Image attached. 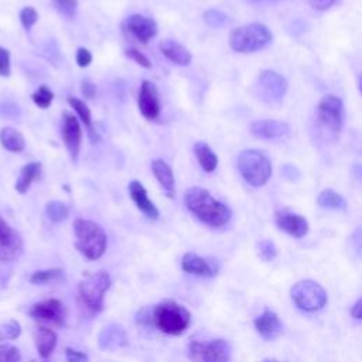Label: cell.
<instances>
[{"label":"cell","instance_id":"cb8c5ba5","mask_svg":"<svg viewBox=\"0 0 362 362\" xmlns=\"http://www.w3.org/2000/svg\"><path fill=\"white\" fill-rule=\"evenodd\" d=\"M160 51L163 52V55L167 59H170L171 62H174L177 65L185 66V65H188L191 62L189 51L184 45H181V44H178V42H175L173 40L161 41L160 42Z\"/></svg>","mask_w":362,"mask_h":362},{"label":"cell","instance_id":"4316f807","mask_svg":"<svg viewBox=\"0 0 362 362\" xmlns=\"http://www.w3.org/2000/svg\"><path fill=\"white\" fill-rule=\"evenodd\" d=\"M194 153L201 168L206 173H212L218 167V157L214 150L205 141H197L194 144Z\"/></svg>","mask_w":362,"mask_h":362},{"label":"cell","instance_id":"bcb514c9","mask_svg":"<svg viewBox=\"0 0 362 362\" xmlns=\"http://www.w3.org/2000/svg\"><path fill=\"white\" fill-rule=\"evenodd\" d=\"M351 315L355 317L356 320H361V318H362V301H361V300H358V301L354 304V307L351 308Z\"/></svg>","mask_w":362,"mask_h":362},{"label":"cell","instance_id":"8992f818","mask_svg":"<svg viewBox=\"0 0 362 362\" xmlns=\"http://www.w3.org/2000/svg\"><path fill=\"white\" fill-rule=\"evenodd\" d=\"M110 287V277L106 272H98L78 284L81 303L90 311L99 313L103 308V298Z\"/></svg>","mask_w":362,"mask_h":362},{"label":"cell","instance_id":"d590c367","mask_svg":"<svg viewBox=\"0 0 362 362\" xmlns=\"http://www.w3.org/2000/svg\"><path fill=\"white\" fill-rule=\"evenodd\" d=\"M54 8L66 18H74L78 8V0H52Z\"/></svg>","mask_w":362,"mask_h":362},{"label":"cell","instance_id":"ba28073f","mask_svg":"<svg viewBox=\"0 0 362 362\" xmlns=\"http://www.w3.org/2000/svg\"><path fill=\"white\" fill-rule=\"evenodd\" d=\"M188 356L192 362H230V348L222 338L204 342L191 341Z\"/></svg>","mask_w":362,"mask_h":362},{"label":"cell","instance_id":"5b68a950","mask_svg":"<svg viewBox=\"0 0 362 362\" xmlns=\"http://www.w3.org/2000/svg\"><path fill=\"white\" fill-rule=\"evenodd\" d=\"M238 170L247 184L263 187L272 175V163L259 150H243L238 157Z\"/></svg>","mask_w":362,"mask_h":362},{"label":"cell","instance_id":"60d3db41","mask_svg":"<svg viewBox=\"0 0 362 362\" xmlns=\"http://www.w3.org/2000/svg\"><path fill=\"white\" fill-rule=\"evenodd\" d=\"M75 59H76V64H78L79 66L85 68V66H88V65L92 62V54H90L86 48L81 47V48L76 49Z\"/></svg>","mask_w":362,"mask_h":362},{"label":"cell","instance_id":"d6986e66","mask_svg":"<svg viewBox=\"0 0 362 362\" xmlns=\"http://www.w3.org/2000/svg\"><path fill=\"white\" fill-rule=\"evenodd\" d=\"M129 194L132 201L136 204V206L148 218V219H157L158 218V209L151 202V199L147 195L146 188L140 181H132L129 184Z\"/></svg>","mask_w":362,"mask_h":362},{"label":"cell","instance_id":"9c48e42d","mask_svg":"<svg viewBox=\"0 0 362 362\" xmlns=\"http://www.w3.org/2000/svg\"><path fill=\"white\" fill-rule=\"evenodd\" d=\"M317 119L325 132L337 137L344 122L342 100L335 95H325L317 106Z\"/></svg>","mask_w":362,"mask_h":362},{"label":"cell","instance_id":"4fadbf2b","mask_svg":"<svg viewBox=\"0 0 362 362\" xmlns=\"http://www.w3.org/2000/svg\"><path fill=\"white\" fill-rule=\"evenodd\" d=\"M61 134L65 144L66 151L69 153V157L74 163H76L79 156V147H81V139H82V129L79 126V122L76 116H74L69 112L62 113L61 120Z\"/></svg>","mask_w":362,"mask_h":362},{"label":"cell","instance_id":"f6af8a7d","mask_svg":"<svg viewBox=\"0 0 362 362\" xmlns=\"http://www.w3.org/2000/svg\"><path fill=\"white\" fill-rule=\"evenodd\" d=\"M311 7L318 10V11H325L328 10L337 0H308Z\"/></svg>","mask_w":362,"mask_h":362},{"label":"cell","instance_id":"8d00e7d4","mask_svg":"<svg viewBox=\"0 0 362 362\" xmlns=\"http://www.w3.org/2000/svg\"><path fill=\"white\" fill-rule=\"evenodd\" d=\"M21 355L18 348L10 344H0V362H20Z\"/></svg>","mask_w":362,"mask_h":362},{"label":"cell","instance_id":"44dd1931","mask_svg":"<svg viewBox=\"0 0 362 362\" xmlns=\"http://www.w3.org/2000/svg\"><path fill=\"white\" fill-rule=\"evenodd\" d=\"M181 266L184 272L191 274H198L204 277H211L216 274V266L211 264L208 260L198 256L197 253H185L181 259Z\"/></svg>","mask_w":362,"mask_h":362},{"label":"cell","instance_id":"7a4b0ae2","mask_svg":"<svg viewBox=\"0 0 362 362\" xmlns=\"http://www.w3.org/2000/svg\"><path fill=\"white\" fill-rule=\"evenodd\" d=\"M189 322V311L174 300H164L151 307V324L164 334L181 335Z\"/></svg>","mask_w":362,"mask_h":362},{"label":"cell","instance_id":"4dcf8cb0","mask_svg":"<svg viewBox=\"0 0 362 362\" xmlns=\"http://www.w3.org/2000/svg\"><path fill=\"white\" fill-rule=\"evenodd\" d=\"M62 269H45V270H37L30 276V281L33 284H45L54 280H58L62 277Z\"/></svg>","mask_w":362,"mask_h":362},{"label":"cell","instance_id":"ac0fdd59","mask_svg":"<svg viewBox=\"0 0 362 362\" xmlns=\"http://www.w3.org/2000/svg\"><path fill=\"white\" fill-rule=\"evenodd\" d=\"M250 132L259 139L270 140V139H279L286 136L290 132V126L281 120L264 119V120H255L250 124Z\"/></svg>","mask_w":362,"mask_h":362},{"label":"cell","instance_id":"7dc6e473","mask_svg":"<svg viewBox=\"0 0 362 362\" xmlns=\"http://www.w3.org/2000/svg\"><path fill=\"white\" fill-rule=\"evenodd\" d=\"M250 1H274V0H250Z\"/></svg>","mask_w":362,"mask_h":362},{"label":"cell","instance_id":"603a6c76","mask_svg":"<svg viewBox=\"0 0 362 362\" xmlns=\"http://www.w3.org/2000/svg\"><path fill=\"white\" fill-rule=\"evenodd\" d=\"M34 342L38 351V355L44 359H47L55 349L57 345V334L54 329L45 327V325H38L34 329Z\"/></svg>","mask_w":362,"mask_h":362},{"label":"cell","instance_id":"e575fe53","mask_svg":"<svg viewBox=\"0 0 362 362\" xmlns=\"http://www.w3.org/2000/svg\"><path fill=\"white\" fill-rule=\"evenodd\" d=\"M256 250H257V256L263 260V262H270L276 257L277 255V249L276 245L270 240V239H263L259 240L256 245Z\"/></svg>","mask_w":362,"mask_h":362},{"label":"cell","instance_id":"8fae6325","mask_svg":"<svg viewBox=\"0 0 362 362\" xmlns=\"http://www.w3.org/2000/svg\"><path fill=\"white\" fill-rule=\"evenodd\" d=\"M23 253V239L0 215V262H14Z\"/></svg>","mask_w":362,"mask_h":362},{"label":"cell","instance_id":"f546056e","mask_svg":"<svg viewBox=\"0 0 362 362\" xmlns=\"http://www.w3.org/2000/svg\"><path fill=\"white\" fill-rule=\"evenodd\" d=\"M45 215L52 222H62L68 218L69 209L65 204H62L59 201H49L45 205Z\"/></svg>","mask_w":362,"mask_h":362},{"label":"cell","instance_id":"5bb4252c","mask_svg":"<svg viewBox=\"0 0 362 362\" xmlns=\"http://www.w3.org/2000/svg\"><path fill=\"white\" fill-rule=\"evenodd\" d=\"M123 31L140 42H148L157 34V24L153 18L143 14H132L122 23Z\"/></svg>","mask_w":362,"mask_h":362},{"label":"cell","instance_id":"d4e9b609","mask_svg":"<svg viewBox=\"0 0 362 362\" xmlns=\"http://www.w3.org/2000/svg\"><path fill=\"white\" fill-rule=\"evenodd\" d=\"M68 103L71 105V107L76 112L78 117L81 119V122L85 124V127L88 129V134L92 143H98L99 141V133L96 132L93 122H92V115H90V109L88 107V105L78 99V98H68Z\"/></svg>","mask_w":362,"mask_h":362},{"label":"cell","instance_id":"83f0119b","mask_svg":"<svg viewBox=\"0 0 362 362\" xmlns=\"http://www.w3.org/2000/svg\"><path fill=\"white\" fill-rule=\"evenodd\" d=\"M0 141H1V146L6 150L11 151V153H20L25 147L24 136L18 130H16L13 127L1 129V132H0Z\"/></svg>","mask_w":362,"mask_h":362},{"label":"cell","instance_id":"2e32d148","mask_svg":"<svg viewBox=\"0 0 362 362\" xmlns=\"http://www.w3.org/2000/svg\"><path fill=\"white\" fill-rule=\"evenodd\" d=\"M274 222L279 229L293 238H303L308 233V222L298 214L290 211H277L274 214Z\"/></svg>","mask_w":362,"mask_h":362},{"label":"cell","instance_id":"f35d334b","mask_svg":"<svg viewBox=\"0 0 362 362\" xmlns=\"http://www.w3.org/2000/svg\"><path fill=\"white\" fill-rule=\"evenodd\" d=\"M124 54H126V57H127V58H130L132 61H134V62H136V64H139L140 66L147 68V69H150V68H151V62H150V59H148L143 52L137 51L136 48H127V49L124 51Z\"/></svg>","mask_w":362,"mask_h":362},{"label":"cell","instance_id":"484cf974","mask_svg":"<svg viewBox=\"0 0 362 362\" xmlns=\"http://www.w3.org/2000/svg\"><path fill=\"white\" fill-rule=\"evenodd\" d=\"M41 175V163L33 161L21 167L18 178L16 181V189L20 194H25L30 188V185L38 180Z\"/></svg>","mask_w":362,"mask_h":362},{"label":"cell","instance_id":"1f68e13d","mask_svg":"<svg viewBox=\"0 0 362 362\" xmlns=\"http://www.w3.org/2000/svg\"><path fill=\"white\" fill-rule=\"evenodd\" d=\"M21 334V327L18 321L8 320L7 322L0 324V342L3 341H13L17 339Z\"/></svg>","mask_w":362,"mask_h":362},{"label":"cell","instance_id":"e0dca14e","mask_svg":"<svg viewBox=\"0 0 362 362\" xmlns=\"http://www.w3.org/2000/svg\"><path fill=\"white\" fill-rule=\"evenodd\" d=\"M255 328L257 334L267 341H273L279 338L283 332V324L279 315L269 310L263 311L260 315L255 318Z\"/></svg>","mask_w":362,"mask_h":362},{"label":"cell","instance_id":"9a60e30c","mask_svg":"<svg viewBox=\"0 0 362 362\" xmlns=\"http://www.w3.org/2000/svg\"><path fill=\"white\" fill-rule=\"evenodd\" d=\"M139 110L147 120H156L160 116L161 105L157 89L153 82L143 81L139 92Z\"/></svg>","mask_w":362,"mask_h":362},{"label":"cell","instance_id":"b9f144b4","mask_svg":"<svg viewBox=\"0 0 362 362\" xmlns=\"http://www.w3.org/2000/svg\"><path fill=\"white\" fill-rule=\"evenodd\" d=\"M281 173V177L287 181H296L300 178V171L297 170V167H294L293 164H286L281 167L280 170Z\"/></svg>","mask_w":362,"mask_h":362},{"label":"cell","instance_id":"6da1fadb","mask_svg":"<svg viewBox=\"0 0 362 362\" xmlns=\"http://www.w3.org/2000/svg\"><path fill=\"white\" fill-rule=\"evenodd\" d=\"M185 205L188 211L202 223L211 228L225 226L230 218L232 212L229 206L212 197L206 189L201 187H192L185 192Z\"/></svg>","mask_w":362,"mask_h":362},{"label":"cell","instance_id":"74e56055","mask_svg":"<svg viewBox=\"0 0 362 362\" xmlns=\"http://www.w3.org/2000/svg\"><path fill=\"white\" fill-rule=\"evenodd\" d=\"M37 20H38V13L35 11V8L27 6L20 11V21L25 30H30L37 23Z\"/></svg>","mask_w":362,"mask_h":362},{"label":"cell","instance_id":"836d02e7","mask_svg":"<svg viewBox=\"0 0 362 362\" xmlns=\"http://www.w3.org/2000/svg\"><path fill=\"white\" fill-rule=\"evenodd\" d=\"M204 21L214 28H221L229 23V18L225 13L216 8H209L204 13Z\"/></svg>","mask_w":362,"mask_h":362},{"label":"cell","instance_id":"d6a6232c","mask_svg":"<svg viewBox=\"0 0 362 362\" xmlns=\"http://www.w3.org/2000/svg\"><path fill=\"white\" fill-rule=\"evenodd\" d=\"M33 102L40 107V109H47L52 103L54 93L47 85H41L33 95H31Z\"/></svg>","mask_w":362,"mask_h":362},{"label":"cell","instance_id":"277c9868","mask_svg":"<svg viewBox=\"0 0 362 362\" xmlns=\"http://www.w3.org/2000/svg\"><path fill=\"white\" fill-rule=\"evenodd\" d=\"M272 40H273V35L270 30L260 23L240 25L232 30L229 34L230 48L242 54L256 52L267 47L272 42Z\"/></svg>","mask_w":362,"mask_h":362},{"label":"cell","instance_id":"ffe728a7","mask_svg":"<svg viewBox=\"0 0 362 362\" xmlns=\"http://www.w3.org/2000/svg\"><path fill=\"white\" fill-rule=\"evenodd\" d=\"M127 344V335L124 329L117 324H109L99 332L98 345L100 349L113 351Z\"/></svg>","mask_w":362,"mask_h":362},{"label":"cell","instance_id":"30bf717a","mask_svg":"<svg viewBox=\"0 0 362 362\" xmlns=\"http://www.w3.org/2000/svg\"><path fill=\"white\" fill-rule=\"evenodd\" d=\"M257 89L260 99L269 103L281 100L287 90V81L274 71H262L257 78Z\"/></svg>","mask_w":362,"mask_h":362},{"label":"cell","instance_id":"7bdbcfd3","mask_svg":"<svg viewBox=\"0 0 362 362\" xmlns=\"http://www.w3.org/2000/svg\"><path fill=\"white\" fill-rule=\"evenodd\" d=\"M65 356L68 362H88V355L82 351H76L74 348L65 349Z\"/></svg>","mask_w":362,"mask_h":362},{"label":"cell","instance_id":"3957f363","mask_svg":"<svg viewBox=\"0 0 362 362\" xmlns=\"http://www.w3.org/2000/svg\"><path fill=\"white\" fill-rule=\"evenodd\" d=\"M75 247L88 260L99 259L107 246V236L102 226L93 221L78 218L74 222Z\"/></svg>","mask_w":362,"mask_h":362},{"label":"cell","instance_id":"52a82bcc","mask_svg":"<svg viewBox=\"0 0 362 362\" xmlns=\"http://www.w3.org/2000/svg\"><path fill=\"white\" fill-rule=\"evenodd\" d=\"M290 296L300 310L310 313L321 310L327 303V293L322 286L308 279L296 283L290 290Z\"/></svg>","mask_w":362,"mask_h":362},{"label":"cell","instance_id":"ee69618b","mask_svg":"<svg viewBox=\"0 0 362 362\" xmlns=\"http://www.w3.org/2000/svg\"><path fill=\"white\" fill-rule=\"evenodd\" d=\"M81 92L86 99H92L96 96V85L89 79H83L81 83Z\"/></svg>","mask_w":362,"mask_h":362},{"label":"cell","instance_id":"c3c4849f","mask_svg":"<svg viewBox=\"0 0 362 362\" xmlns=\"http://www.w3.org/2000/svg\"><path fill=\"white\" fill-rule=\"evenodd\" d=\"M263 362H276V361H263Z\"/></svg>","mask_w":362,"mask_h":362},{"label":"cell","instance_id":"f1b7e54d","mask_svg":"<svg viewBox=\"0 0 362 362\" xmlns=\"http://www.w3.org/2000/svg\"><path fill=\"white\" fill-rule=\"evenodd\" d=\"M317 204L321 208L327 209H337V211H345L346 209V201L342 195L337 194L332 189H324L317 197Z\"/></svg>","mask_w":362,"mask_h":362},{"label":"cell","instance_id":"7402d4cb","mask_svg":"<svg viewBox=\"0 0 362 362\" xmlns=\"http://www.w3.org/2000/svg\"><path fill=\"white\" fill-rule=\"evenodd\" d=\"M151 171H153L156 180L164 188L167 197L174 198V195H175V180H174V174H173L171 167L164 160L156 158L151 163Z\"/></svg>","mask_w":362,"mask_h":362},{"label":"cell","instance_id":"ab89813d","mask_svg":"<svg viewBox=\"0 0 362 362\" xmlns=\"http://www.w3.org/2000/svg\"><path fill=\"white\" fill-rule=\"evenodd\" d=\"M11 66H10V51L0 47V76H10Z\"/></svg>","mask_w":362,"mask_h":362},{"label":"cell","instance_id":"7c38bea8","mask_svg":"<svg viewBox=\"0 0 362 362\" xmlns=\"http://www.w3.org/2000/svg\"><path fill=\"white\" fill-rule=\"evenodd\" d=\"M28 314L31 318L42 322H49L57 327H62L65 322L66 311L64 304L58 298H47L38 303H34Z\"/></svg>","mask_w":362,"mask_h":362}]
</instances>
